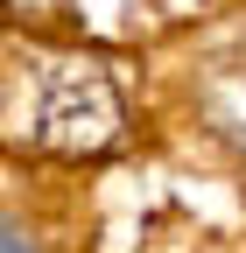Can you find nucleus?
Masks as SVG:
<instances>
[{
	"instance_id": "nucleus-1",
	"label": "nucleus",
	"mask_w": 246,
	"mask_h": 253,
	"mask_svg": "<svg viewBox=\"0 0 246 253\" xmlns=\"http://www.w3.org/2000/svg\"><path fill=\"white\" fill-rule=\"evenodd\" d=\"M0 253H42V246H36V232H28V225H14V218L0 211Z\"/></svg>"
}]
</instances>
